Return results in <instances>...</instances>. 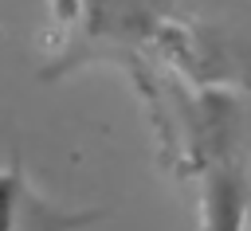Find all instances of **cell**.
I'll return each mask as SVG.
<instances>
[{
	"label": "cell",
	"mask_w": 251,
	"mask_h": 231,
	"mask_svg": "<svg viewBox=\"0 0 251 231\" xmlns=\"http://www.w3.org/2000/svg\"><path fill=\"white\" fill-rule=\"evenodd\" d=\"M192 176L200 180L204 231H243L251 211V184L243 168L239 110L224 94H204L192 117Z\"/></svg>",
	"instance_id": "cell-1"
},
{
	"label": "cell",
	"mask_w": 251,
	"mask_h": 231,
	"mask_svg": "<svg viewBox=\"0 0 251 231\" xmlns=\"http://www.w3.org/2000/svg\"><path fill=\"white\" fill-rule=\"evenodd\" d=\"M102 219V211H71L31 188L20 164L0 172V231H78Z\"/></svg>",
	"instance_id": "cell-2"
}]
</instances>
